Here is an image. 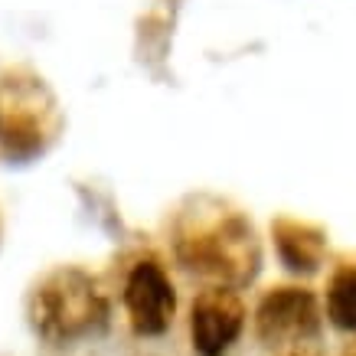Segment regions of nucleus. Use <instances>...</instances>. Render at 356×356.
Here are the masks:
<instances>
[{"label": "nucleus", "instance_id": "nucleus-1", "mask_svg": "<svg viewBox=\"0 0 356 356\" xmlns=\"http://www.w3.org/2000/svg\"><path fill=\"white\" fill-rule=\"evenodd\" d=\"M170 248L209 288H248L261 271V238L245 209L216 193H190L170 219Z\"/></svg>", "mask_w": 356, "mask_h": 356}, {"label": "nucleus", "instance_id": "nucleus-2", "mask_svg": "<svg viewBox=\"0 0 356 356\" xmlns=\"http://www.w3.org/2000/svg\"><path fill=\"white\" fill-rule=\"evenodd\" d=\"M65 128L63 105L33 69H7L0 76V154L13 163L43 157Z\"/></svg>", "mask_w": 356, "mask_h": 356}, {"label": "nucleus", "instance_id": "nucleus-3", "mask_svg": "<svg viewBox=\"0 0 356 356\" xmlns=\"http://www.w3.org/2000/svg\"><path fill=\"white\" fill-rule=\"evenodd\" d=\"M26 314L36 334L63 346L98 334L108 321V301L88 271L76 265H59L33 288Z\"/></svg>", "mask_w": 356, "mask_h": 356}, {"label": "nucleus", "instance_id": "nucleus-4", "mask_svg": "<svg viewBox=\"0 0 356 356\" xmlns=\"http://www.w3.org/2000/svg\"><path fill=\"white\" fill-rule=\"evenodd\" d=\"M321 324L317 294L301 284H275L255 307V337L265 346H304L321 337Z\"/></svg>", "mask_w": 356, "mask_h": 356}, {"label": "nucleus", "instance_id": "nucleus-5", "mask_svg": "<svg viewBox=\"0 0 356 356\" xmlns=\"http://www.w3.org/2000/svg\"><path fill=\"white\" fill-rule=\"evenodd\" d=\"M124 311L138 337H163L177 317V288L161 261L144 259L128 271L124 281Z\"/></svg>", "mask_w": 356, "mask_h": 356}, {"label": "nucleus", "instance_id": "nucleus-6", "mask_svg": "<svg viewBox=\"0 0 356 356\" xmlns=\"http://www.w3.org/2000/svg\"><path fill=\"white\" fill-rule=\"evenodd\" d=\"M245 330V304L232 288H203L190 307L196 356H226Z\"/></svg>", "mask_w": 356, "mask_h": 356}, {"label": "nucleus", "instance_id": "nucleus-7", "mask_svg": "<svg viewBox=\"0 0 356 356\" xmlns=\"http://www.w3.org/2000/svg\"><path fill=\"white\" fill-rule=\"evenodd\" d=\"M271 238L281 265L291 275H317L327 259V229L301 216H281L271 219Z\"/></svg>", "mask_w": 356, "mask_h": 356}, {"label": "nucleus", "instance_id": "nucleus-8", "mask_svg": "<svg viewBox=\"0 0 356 356\" xmlns=\"http://www.w3.org/2000/svg\"><path fill=\"white\" fill-rule=\"evenodd\" d=\"M327 321L343 334H356V261H340L327 281Z\"/></svg>", "mask_w": 356, "mask_h": 356}, {"label": "nucleus", "instance_id": "nucleus-9", "mask_svg": "<svg viewBox=\"0 0 356 356\" xmlns=\"http://www.w3.org/2000/svg\"><path fill=\"white\" fill-rule=\"evenodd\" d=\"M281 356H317V353H311L307 346H298V350H288V353H281Z\"/></svg>", "mask_w": 356, "mask_h": 356}, {"label": "nucleus", "instance_id": "nucleus-10", "mask_svg": "<svg viewBox=\"0 0 356 356\" xmlns=\"http://www.w3.org/2000/svg\"><path fill=\"white\" fill-rule=\"evenodd\" d=\"M343 356H356V343H353V346H350V350H346V353H343Z\"/></svg>", "mask_w": 356, "mask_h": 356}]
</instances>
